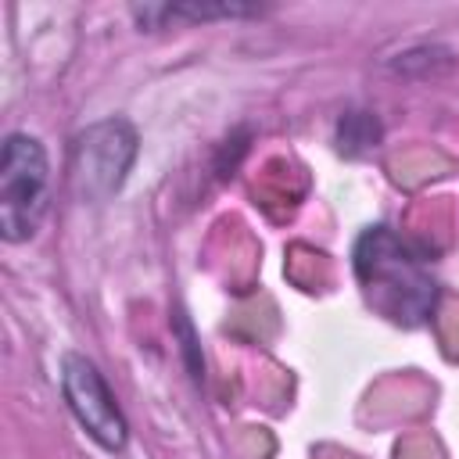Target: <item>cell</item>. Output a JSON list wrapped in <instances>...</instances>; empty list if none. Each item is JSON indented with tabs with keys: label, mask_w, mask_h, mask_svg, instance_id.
Returning a JSON list of instances; mask_svg holds the SVG:
<instances>
[{
	"label": "cell",
	"mask_w": 459,
	"mask_h": 459,
	"mask_svg": "<svg viewBox=\"0 0 459 459\" xmlns=\"http://www.w3.org/2000/svg\"><path fill=\"white\" fill-rule=\"evenodd\" d=\"M355 276L366 301L398 326H420L434 312L437 283L423 255L387 226H373L355 240Z\"/></svg>",
	"instance_id": "obj_1"
},
{
	"label": "cell",
	"mask_w": 459,
	"mask_h": 459,
	"mask_svg": "<svg viewBox=\"0 0 459 459\" xmlns=\"http://www.w3.org/2000/svg\"><path fill=\"white\" fill-rule=\"evenodd\" d=\"M50 165L47 151L29 133H11L0 154V233L7 244H22L36 233L47 212Z\"/></svg>",
	"instance_id": "obj_2"
},
{
	"label": "cell",
	"mask_w": 459,
	"mask_h": 459,
	"mask_svg": "<svg viewBox=\"0 0 459 459\" xmlns=\"http://www.w3.org/2000/svg\"><path fill=\"white\" fill-rule=\"evenodd\" d=\"M136 161V129L126 118H104L82 129L72 143V186L82 201H104Z\"/></svg>",
	"instance_id": "obj_3"
},
{
	"label": "cell",
	"mask_w": 459,
	"mask_h": 459,
	"mask_svg": "<svg viewBox=\"0 0 459 459\" xmlns=\"http://www.w3.org/2000/svg\"><path fill=\"white\" fill-rule=\"evenodd\" d=\"M61 391L65 402L72 409V416L79 420V427L108 452H122L129 441V427L122 409L115 405L111 387L104 384L100 369L82 359V355H65L61 359Z\"/></svg>",
	"instance_id": "obj_4"
},
{
	"label": "cell",
	"mask_w": 459,
	"mask_h": 459,
	"mask_svg": "<svg viewBox=\"0 0 459 459\" xmlns=\"http://www.w3.org/2000/svg\"><path fill=\"white\" fill-rule=\"evenodd\" d=\"M255 7H240V4H179V7H136L140 22H154V18H233V14H251Z\"/></svg>",
	"instance_id": "obj_5"
}]
</instances>
